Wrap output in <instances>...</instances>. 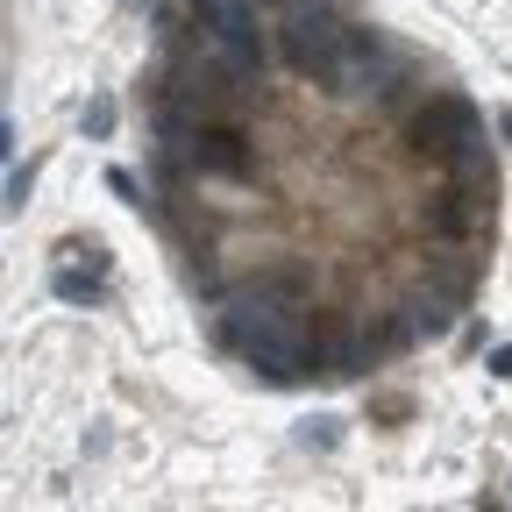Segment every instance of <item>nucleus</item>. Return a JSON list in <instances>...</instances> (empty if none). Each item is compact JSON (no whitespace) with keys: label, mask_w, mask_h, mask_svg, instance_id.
I'll list each match as a JSON object with an SVG mask.
<instances>
[{"label":"nucleus","mask_w":512,"mask_h":512,"mask_svg":"<svg viewBox=\"0 0 512 512\" xmlns=\"http://www.w3.org/2000/svg\"><path fill=\"white\" fill-rule=\"evenodd\" d=\"M406 136H413V150H420V157L456 164V157L477 143V107H470L463 93H434V100L406 121Z\"/></svg>","instance_id":"f257e3e1"},{"label":"nucleus","mask_w":512,"mask_h":512,"mask_svg":"<svg viewBox=\"0 0 512 512\" xmlns=\"http://www.w3.org/2000/svg\"><path fill=\"white\" fill-rule=\"evenodd\" d=\"M185 150H192V164H200V171H221V178H242V171L256 164V150H249V136H242V121H228V114L200 121Z\"/></svg>","instance_id":"f03ea898"},{"label":"nucleus","mask_w":512,"mask_h":512,"mask_svg":"<svg viewBox=\"0 0 512 512\" xmlns=\"http://www.w3.org/2000/svg\"><path fill=\"white\" fill-rule=\"evenodd\" d=\"M328 36H335V29L306 36V22H299V29H285V57H292V72H306V79H320V86H335V79H342V50H335Z\"/></svg>","instance_id":"7ed1b4c3"},{"label":"nucleus","mask_w":512,"mask_h":512,"mask_svg":"<svg viewBox=\"0 0 512 512\" xmlns=\"http://www.w3.org/2000/svg\"><path fill=\"white\" fill-rule=\"evenodd\" d=\"M57 299H72V306H93V299H100V285H93V278H79V271H57Z\"/></svg>","instance_id":"20e7f679"},{"label":"nucleus","mask_w":512,"mask_h":512,"mask_svg":"<svg viewBox=\"0 0 512 512\" xmlns=\"http://www.w3.org/2000/svg\"><path fill=\"white\" fill-rule=\"evenodd\" d=\"M86 136H93V143L114 136V100H86Z\"/></svg>","instance_id":"39448f33"},{"label":"nucleus","mask_w":512,"mask_h":512,"mask_svg":"<svg viewBox=\"0 0 512 512\" xmlns=\"http://www.w3.org/2000/svg\"><path fill=\"white\" fill-rule=\"evenodd\" d=\"M107 185L121 192V200H128V207H143V185H136V178H128V171H107Z\"/></svg>","instance_id":"423d86ee"},{"label":"nucleus","mask_w":512,"mask_h":512,"mask_svg":"<svg viewBox=\"0 0 512 512\" xmlns=\"http://www.w3.org/2000/svg\"><path fill=\"white\" fill-rule=\"evenodd\" d=\"M299 434H306V441H320V448H335V420H306Z\"/></svg>","instance_id":"0eeeda50"},{"label":"nucleus","mask_w":512,"mask_h":512,"mask_svg":"<svg viewBox=\"0 0 512 512\" xmlns=\"http://www.w3.org/2000/svg\"><path fill=\"white\" fill-rule=\"evenodd\" d=\"M22 200H29V171L15 164V171H8V207H22Z\"/></svg>","instance_id":"6e6552de"},{"label":"nucleus","mask_w":512,"mask_h":512,"mask_svg":"<svg viewBox=\"0 0 512 512\" xmlns=\"http://www.w3.org/2000/svg\"><path fill=\"white\" fill-rule=\"evenodd\" d=\"M491 377H512V342H505V349H491Z\"/></svg>","instance_id":"1a4fd4ad"},{"label":"nucleus","mask_w":512,"mask_h":512,"mask_svg":"<svg viewBox=\"0 0 512 512\" xmlns=\"http://www.w3.org/2000/svg\"><path fill=\"white\" fill-rule=\"evenodd\" d=\"M505 136H512V114H505Z\"/></svg>","instance_id":"9d476101"}]
</instances>
